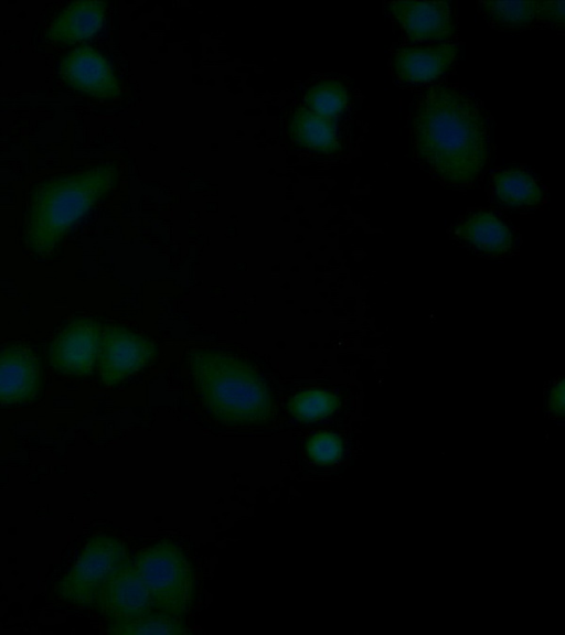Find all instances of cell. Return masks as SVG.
Segmentation results:
<instances>
[{
    "label": "cell",
    "mask_w": 565,
    "mask_h": 635,
    "mask_svg": "<svg viewBox=\"0 0 565 635\" xmlns=\"http://www.w3.org/2000/svg\"><path fill=\"white\" fill-rule=\"evenodd\" d=\"M416 152L444 181L463 185L476 180L489 157L487 122L466 95L434 86L422 97L413 119Z\"/></svg>",
    "instance_id": "6da1fadb"
},
{
    "label": "cell",
    "mask_w": 565,
    "mask_h": 635,
    "mask_svg": "<svg viewBox=\"0 0 565 635\" xmlns=\"http://www.w3.org/2000/svg\"><path fill=\"white\" fill-rule=\"evenodd\" d=\"M191 367L202 400L215 419L241 426L270 421L271 394L250 365L218 351L195 349Z\"/></svg>",
    "instance_id": "7a4b0ae2"
},
{
    "label": "cell",
    "mask_w": 565,
    "mask_h": 635,
    "mask_svg": "<svg viewBox=\"0 0 565 635\" xmlns=\"http://www.w3.org/2000/svg\"><path fill=\"white\" fill-rule=\"evenodd\" d=\"M117 170L98 166L54 177L31 196L25 239L38 256L49 255L62 237L114 185Z\"/></svg>",
    "instance_id": "3957f363"
},
{
    "label": "cell",
    "mask_w": 565,
    "mask_h": 635,
    "mask_svg": "<svg viewBox=\"0 0 565 635\" xmlns=\"http://www.w3.org/2000/svg\"><path fill=\"white\" fill-rule=\"evenodd\" d=\"M132 566L151 596L154 610L173 617L184 615L193 599V571L183 552L162 541L138 552Z\"/></svg>",
    "instance_id": "277c9868"
},
{
    "label": "cell",
    "mask_w": 565,
    "mask_h": 635,
    "mask_svg": "<svg viewBox=\"0 0 565 635\" xmlns=\"http://www.w3.org/2000/svg\"><path fill=\"white\" fill-rule=\"evenodd\" d=\"M128 561L125 546L118 539L107 535L94 536L58 583L57 591L72 603H95L103 585Z\"/></svg>",
    "instance_id": "5b68a950"
},
{
    "label": "cell",
    "mask_w": 565,
    "mask_h": 635,
    "mask_svg": "<svg viewBox=\"0 0 565 635\" xmlns=\"http://www.w3.org/2000/svg\"><path fill=\"white\" fill-rule=\"evenodd\" d=\"M99 349V373L106 386L139 372L157 354L152 341L121 326L105 327Z\"/></svg>",
    "instance_id": "8992f818"
},
{
    "label": "cell",
    "mask_w": 565,
    "mask_h": 635,
    "mask_svg": "<svg viewBox=\"0 0 565 635\" xmlns=\"http://www.w3.org/2000/svg\"><path fill=\"white\" fill-rule=\"evenodd\" d=\"M102 327L92 319H77L67 324L49 349L50 364L72 375L90 374L100 347Z\"/></svg>",
    "instance_id": "52a82bcc"
},
{
    "label": "cell",
    "mask_w": 565,
    "mask_h": 635,
    "mask_svg": "<svg viewBox=\"0 0 565 635\" xmlns=\"http://www.w3.org/2000/svg\"><path fill=\"white\" fill-rule=\"evenodd\" d=\"M96 602L110 622L135 618L154 609L148 589L130 561L107 580Z\"/></svg>",
    "instance_id": "ba28073f"
},
{
    "label": "cell",
    "mask_w": 565,
    "mask_h": 635,
    "mask_svg": "<svg viewBox=\"0 0 565 635\" xmlns=\"http://www.w3.org/2000/svg\"><path fill=\"white\" fill-rule=\"evenodd\" d=\"M60 73L70 86L96 98L111 99L120 93L109 63L89 46L73 50L63 60Z\"/></svg>",
    "instance_id": "9c48e42d"
},
{
    "label": "cell",
    "mask_w": 565,
    "mask_h": 635,
    "mask_svg": "<svg viewBox=\"0 0 565 635\" xmlns=\"http://www.w3.org/2000/svg\"><path fill=\"white\" fill-rule=\"evenodd\" d=\"M388 7L412 41L441 40L454 32L450 7L445 1H394Z\"/></svg>",
    "instance_id": "30bf717a"
},
{
    "label": "cell",
    "mask_w": 565,
    "mask_h": 635,
    "mask_svg": "<svg viewBox=\"0 0 565 635\" xmlns=\"http://www.w3.org/2000/svg\"><path fill=\"white\" fill-rule=\"evenodd\" d=\"M39 383V362L29 347L13 345L0 353V405L32 399Z\"/></svg>",
    "instance_id": "8fae6325"
},
{
    "label": "cell",
    "mask_w": 565,
    "mask_h": 635,
    "mask_svg": "<svg viewBox=\"0 0 565 635\" xmlns=\"http://www.w3.org/2000/svg\"><path fill=\"white\" fill-rule=\"evenodd\" d=\"M457 52L458 47L454 44L426 49L404 47L394 54L393 69L403 82H430L447 71Z\"/></svg>",
    "instance_id": "7c38bea8"
},
{
    "label": "cell",
    "mask_w": 565,
    "mask_h": 635,
    "mask_svg": "<svg viewBox=\"0 0 565 635\" xmlns=\"http://www.w3.org/2000/svg\"><path fill=\"white\" fill-rule=\"evenodd\" d=\"M105 10L106 3L102 1L73 2L53 21L47 37L62 43L89 39L102 28Z\"/></svg>",
    "instance_id": "4fadbf2b"
},
{
    "label": "cell",
    "mask_w": 565,
    "mask_h": 635,
    "mask_svg": "<svg viewBox=\"0 0 565 635\" xmlns=\"http://www.w3.org/2000/svg\"><path fill=\"white\" fill-rule=\"evenodd\" d=\"M456 234L489 254L507 251L512 241L508 227L491 213H478L456 228Z\"/></svg>",
    "instance_id": "5bb4252c"
},
{
    "label": "cell",
    "mask_w": 565,
    "mask_h": 635,
    "mask_svg": "<svg viewBox=\"0 0 565 635\" xmlns=\"http://www.w3.org/2000/svg\"><path fill=\"white\" fill-rule=\"evenodd\" d=\"M292 139L302 147L334 152L339 149L333 121L309 109H298L290 123Z\"/></svg>",
    "instance_id": "9a60e30c"
},
{
    "label": "cell",
    "mask_w": 565,
    "mask_h": 635,
    "mask_svg": "<svg viewBox=\"0 0 565 635\" xmlns=\"http://www.w3.org/2000/svg\"><path fill=\"white\" fill-rule=\"evenodd\" d=\"M494 190L500 201L513 207L535 205L542 200V192L536 182L519 170L497 174Z\"/></svg>",
    "instance_id": "2e32d148"
},
{
    "label": "cell",
    "mask_w": 565,
    "mask_h": 635,
    "mask_svg": "<svg viewBox=\"0 0 565 635\" xmlns=\"http://www.w3.org/2000/svg\"><path fill=\"white\" fill-rule=\"evenodd\" d=\"M109 632L119 635H170L186 633L175 617L159 611H151L127 621L110 622Z\"/></svg>",
    "instance_id": "e0dca14e"
},
{
    "label": "cell",
    "mask_w": 565,
    "mask_h": 635,
    "mask_svg": "<svg viewBox=\"0 0 565 635\" xmlns=\"http://www.w3.org/2000/svg\"><path fill=\"white\" fill-rule=\"evenodd\" d=\"M534 1H482L480 9L494 23L503 26H524L537 17Z\"/></svg>",
    "instance_id": "ac0fdd59"
},
{
    "label": "cell",
    "mask_w": 565,
    "mask_h": 635,
    "mask_svg": "<svg viewBox=\"0 0 565 635\" xmlns=\"http://www.w3.org/2000/svg\"><path fill=\"white\" fill-rule=\"evenodd\" d=\"M339 406L338 398L324 390H306L289 401V411L301 420H316L333 412Z\"/></svg>",
    "instance_id": "d6986e66"
},
{
    "label": "cell",
    "mask_w": 565,
    "mask_h": 635,
    "mask_svg": "<svg viewBox=\"0 0 565 635\" xmlns=\"http://www.w3.org/2000/svg\"><path fill=\"white\" fill-rule=\"evenodd\" d=\"M306 100L312 111L330 118L344 109L348 94L341 83L326 80L313 86L307 93Z\"/></svg>",
    "instance_id": "ffe728a7"
},
{
    "label": "cell",
    "mask_w": 565,
    "mask_h": 635,
    "mask_svg": "<svg viewBox=\"0 0 565 635\" xmlns=\"http://www.w3.org/2000/svg\"><path fill=\"white\" fill-rule=\"evenodd\" d=\"M309 456L320 464H330L337 461L342 452L340 439L328 432L317 433L307 443Z\"/></svg>",
    "instance_id": "44dd1931"
},
{
    "label": "cell",
    "mask_w": 565,
    "mask_h": 635,
    "mask_svg": "<svg viewBox=\"0 0 565 635\" xmlns=\"http://www.w3.org/2000/svg\"><path fill=\"white\" fill-rule=\"evenodd\" d=\"M537 15L555 22H564V2H539Z\"/></svg>",
    "instance_id": "7402d4cb"
}]
</instances>
